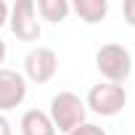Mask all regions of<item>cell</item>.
Masks as SVG:
<instances>
[{"mask_svg": "<svg viewBox=\"0 0 135 135\" xmlns=\"http://www.w3.org/2000/svg\"><path fill=\"white\" fill-rule=\"evenodd\" d=\"M95 69L101 72V77L111 85H124L132 74V56L124 45L117 42H106L98 48L95 53Z\"/></svg>", "mask_w": 135, "mask_h": 135, "instance_id": "cell-1", "label": "cell"}, {"mask_svg": "<svg viewBox=\"0 0 135 135\" xmlns=\"http://www.w3.org/2000/svg\"><path fill=\"white\" fill-rule=\"evenodd\" d=\"M48 117H50V122H53L56 132H66V135H69L74 127L85 124L88 106H85V101H82L80 95H74V93H69V90H66V93L53 95Z\"/></svg>", "mask_w": 135, "mask_h": 135, "instance_id": "cell-2", "label": "cell"}, {"mask_svg": "<svg viewBox=\"0 0 135 135\" xmlns=\"http://www.w3.org/2000/svg\"><path fill=\"white\" fill-rule=\"evenodd\" d=\"M127 103V93L122 85H111V82H98L90 88L88 93V101L85 106L93 111V114H101V117H117Z\"/></svg>", "mask_w": 135, "mask_h": 135, "instance_id": "cell-3", "label": "cell"}, {"mask_svg": "<svg viewBox=\"0 0 135 135\" xmlns=\"http://www.w3.org/2000/svg\"><path fill=\"white\" fill-rule=\"evenodd\" d=\"M8 27L21 42L40 40V21H37L35 0H16V6L8 11Z\"/></svg>", "mask_w": 135, "mask_h": 135, "instance_id": "cell-4", "label": "cell"}, {"mask_svg": "<svg viewBox=\"0 0 135 135\" xmlns=\"http://www.w3.org/2000/svg\"><path fill=\"white\" fill-rule=\"evenodd\" d=\"M24 72L37 85L53 80L56 72H58V56H56V50H50V48H32L27 53V58H24Z\"/></svg>", "mask_w": 135, "mask_h": 135, "instance_id": "cell-5", "label": "cell"}, {"mask_svg": "<svg viewBox=\"0 0 135 135\" xmlns=\"http://www.w3.org/2000/svg\"><path fill=\"white\" fill-rule=\"evenodd\" d=\"M27 98V80L13 69H0V114L21 106Z\"/></svg>", "mask_w": 135, "mask_h": 135, "instance_id": "cell-6", "label": "cell"}, {"mask_svg": "<svg viewBox=\"0 0 135 135\" xmlns=\"http://www.w3.org/2000/svg\"><path fill=\"white\" fill-rule=\"evenodd\" d=\"M19 127H21V135H58L50 117H48V111H40V109L24 111Z\"/></svg>", "mask_w": 135, "mask_h": 135, "instance_id": "cell-7", "label": "cell"}, {"mask_svg": "<svg viewBox=\"0 0 135 135\" xmlns=\"http://www.w3.org/2000/svg\"><path fill=\"white\" fill-rule=\"evenodd\" d=\"M72 11H74L85 24H98V21L106 19L109 3H106V0H74Z\"/></svg>", "mask_w": 135, "mask_h": 135, "instance_id": "cell-8", "label": "cell"}, {"mask_svg": "<svg viewBox=\"0 0 135 135\" xmlns=\"http://www.w3.org/2000/svg\"><path fill=\"white\" fill-rule=\"evenodd\" d=\"M35 8L42 16V21H50V24L64 21L66 16H69V11H72V6L66 3V0H37Z\"/></svg>", "mask_w": 135, "mask_h": 135, "instance_id": "cell-9", "label": "cell"}, {"mask_svg": "<svg viewBox=\"0 0 135 135\" xmlns=\"http://www.w3.org/2000/svg\"><path fill=\"white\" fill-rule=\"evenodd\" d=\"M69 135H106V130H103V127H98V124H93V122H85V124L74 127Z\"/></svg>", "mask_w": 135, "mask_h": 135, "instance_id": "cell-10", "label": "cell"}, {"mask_svg": "<svg viewBox=\"0 0 135 135\" xmlns=\"http://www.w3.org/2000/svg\"><path fill=\"white\" fill-rule=\"evenodd\" d=\"M122 13H124V21L130 27H135V0H124L122 3Z\"/></svg>", "mask_w": 135, "mask_h": 135, "instance_id": "cell-11", "label": "cell"}, {"mask_svg": "<svg viewBox=\"0 0 135 135\" xmlns=\"http://www.w3.org/2000/svg\"><path fill=\"white\" fill-rule=\"evenodd\" d=\"M0 135H13V127H11L6 114H0Z\"/></svg>", "mask_w": 135, "mask_h": 135, "instance_id": "cell-12", "label": "cell"}, {"mask_svg": "<svg viewBox=\"0 0 135 135\" xmlns=\"http://www.w3.org/2000/svg\"><path fill=\"white\" fill-rule=\"evenodd\" d=\"M8 11H11V8L6 6V0H0V27L8 21Z\"/></svg>", "mask_w": 135, "mask_h": 135, "instance_id": "cell-13", "label": "cell"}, {"mask_svg": "<svg viewBox=\"0 0 135 135\" xmlns=\"http://www.w3.org/2000/svg\"><path fill=\"white\" fill-rule=\"evenodd\" d=\"M3 58H6V42L0 40V61H3Z\"/></svg>", "mask_w": 135, "mask_h": 135, "instance_id": "cell-14", "label": "cell"}]
</instances>
